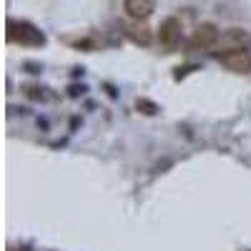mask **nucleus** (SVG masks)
<instances>
[{
    "label": "nucleus",
    "mask_w": 251,
    "mask_h": 251,
    "mask_svg": "<svg viewBox=\"0 0 251 251\" xmlns=\"http://www.w3.org/2000/svg\"><path fill=\"white\" fill-rule=\"evenodd\" d=\"M219 46L226 48V50H231V48H244L249 50L251 48V35L241 28H228L221 38H219Z\"/></svg>",
    "instance_id": "obj_5"
},
{
    "label": "nucleus",
    "mask_w": 251,
    "mask_h": 251,
    "mask_svg": "<svg viewBox=\"0 0 251 251\" xmlns=\"http://www.w3.org/2000/svg\"><path fill=\"white\" fill-rule=\"evenodd\" d=\"M219 38H221V33L214 23H201L191 35V46L194 48H211L219 43Z\"/></svg>",
    "instance_id": "obj_4"
},
{
    "label": "nucleus",
    "mask_w": 251,
    "mask_h": 251,
    "mask_svg": "<svg viewBox=\"0 0 251 251\" xmlns=\"http://www.w3.org/2000/svg\"><path fill=\"white\" fill-rule=\"evenodd\" d=\"M123 10L128 13L133 20H146L153 13V0H126Z\"/></svg>",
    "instance_id": "obj_6"
},
{
    "label": "nucleus",
    "mask_w": 251,
    "mask_h": 251,
    "mask_svg": "<svg viewBox=\"0 0 251 251\" xmlns=\"http://www.w3.org/2000/svg\"><path fill=\"white\" fill-rule=\"evenodd\" d=\"M181 33H183L181 20L178 18H166L158 28V43L163 48H176L181 43Z\"/></svg>",
    "instance_id": "obj_3"
},
{
    "label": "nucleus",
    "mask_w": 251,
    "mask_h": 251,
    "mask_svg": "<svg viewBox=\"0 0 251 251\" xmlns=\"http://www.w3.org/2000/svg\"><path fill=\"white\" fill-rule=\"evenodd\" d=\"M83 93H86V86H71V88H68V96H71V98H78V96H83Z\"/></svg>",
    "instance_id": "obj_11"
},
{
    "label": "nucleus",
    "mask_w": 251,
    "mask_h": 251,
    "mask_svg": "<svg viewBox=\"0 0 251 251\" xmlns=\"http://www.w3.org/2000/svg\"><path fill=\"white\" fill-rule=\"evenodd\" d=\"M123 33H126V38H131L136 46H149L151 43V30L146 25H126Z\"/></svg>",
    "instance_id": "obj_7"
},
{
    "label": "nucleus",
    "mask_w": 251,
    "mask_h": 251,
    "mask_svg": "<svg viewBox=\"0 0 251 251\" xmlns=\"http://www.w3.org/2000/svg\"><path fill=\"white\" fill-rule=\"evenodd\" d=\"M136 108H138V113H143V116H156V113L161 111L156 103L149 100V98H138V100H136Z\"/></svg>",
    "instance_id": "obj_8"
},
{
    "label": "nucleus",
    "mask_w": 251,
    "mask_h": 251,
    "mask_svg": "<svg viewBox=\"0 0 251 251\" xmlns=\"http://www.w3.org/2000/svg\"><path fill=\"white\" fill-rule=\"evenodd\" d=\"M216 58L226 71H234V73H249L251 71V53L244 50V48H231V50L216 53Z\"/></svg>",
    "instance_id": "obj_2"
},
{
    "label": "nucleus",
    "mask_w": 251,
    "mask_h": 251,
    "mask_svg": "<svg viewBox=\"0 0 251 251\" xmlns=\"http://www.w3.org/2000/svg\"><path fill=\"white\" fill-rule=\"evenodd\" d=\"M8 43H20V46H46V35L30 23H15L8 20Z\"/></svg>",
    "instance_id": "obj_1"
},
{
    "label": "nucleus",
    "mask_w": 251,
    "mask_h": 251,
    "mask_svg": "<svg viewBox=\"0 0 251 251\" xmlns=\"http://www.w3.org/2000/svg\"><path fill=\"white\" fill-rule=\"evenodd\" d=\"M10 251H33L28 244H23V246H15V249H10Z\"/></svg>",
    "instance_id": "obj_12"
},
{
    "label": "nucleus",
    "mask_w": 251,
    "mask_h": 251,
    "mask_svg": "<svg viewBox=\"0 0 251 251\" xmlns=\"http://www.w3.org/2000/svg\"><path fill=\"white\" fill-rule=\"evenodd\" d=\"M23 93L30 98V100H43V91L38 86H23Z\"/></svg>",
    "instance_id": "obj_9"
},
{
    "label": "nucleus",
    "mask_w": 251,
    "mask_h": 251,
    "mask_svg": "<svg viewBox=\"0 0 251 251\" xmlns=\"http://www.w3.org/2000/svg\"><path fill=\"white\" fill-rule=\"evenodd\" d=\"M194 71H199V66H178L174 71V80H181V78H186L188 73H194Z\"/></svg>",
    "instance_id": "obj_10"
}]
</instances>
